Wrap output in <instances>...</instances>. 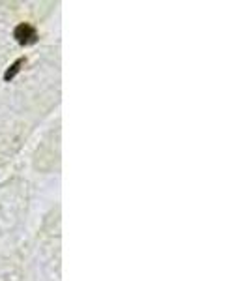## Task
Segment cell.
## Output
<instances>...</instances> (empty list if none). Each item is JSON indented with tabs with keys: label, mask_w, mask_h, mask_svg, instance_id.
<instances>
[{
	"label": "cell",
	"mask_w": 249,
	"mask_h": 281,
	"mask_svg": "<svg viewBox=\"0 0 249 281\" xmlns=\"http://www.w3.org/2000/svg\"><path fill=\"white\" fill-rule=\"evenodd\" d=\"M13 38L17 39V43H21V45H32V43H36V39H38V32H36V28L32 25L21 23V25L15 26Z\"/></svg>",
	"instance_id": "6da1fadb"
},
{
	"label": "cell",
	"mask_w": 249,
	"mask_h": 281,
	"mask_svg": "<svg viewBox=\"0 0 249 281\" xmlns=\"http://www.w3.org/2000/svg\"><path fill=\"white\" fill-rule=\"evenodd\" d=\"M25 62H26L25 59H17V60H15V62H13V64L6 70V73H4V81H6V83H10V81H12V79L21 72V66H25Z\"/></svg>",
	"instance_id": "7a4b0ae2"
}]
</instances>
